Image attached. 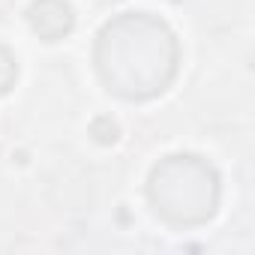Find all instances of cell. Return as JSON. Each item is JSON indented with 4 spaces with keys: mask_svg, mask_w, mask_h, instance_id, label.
<instances>
[{
    "mask_svg": "<svg viewBox=\"0 0 255 255\" xmlns=\"http://www.w3.org/2000/svg\"><path fill=\"white\" fill-rule=\"evenodd\" d=\"M96 69L123 99L159 96L177 69L174 33L153 15L129 12L108 21L96 42Z\"/></svg>",
    "mask_w": 255,
    "mask_h": 255,
    "instance_id": "1",
    "label": "cell"
},
{
    "mask_svg": "<svg viewBox=\"0 0 255 255\" xmlns=\"http://www.w3.org/2000/svg\"><path fill=\"white\" fill-rule=\"evenodd\" d=\"M30 27L45 39V42H57L60 36H66L72 30V9L63 0H36L27 12Z\"/></svg>",
    "mask_w": 255,
    "mask_h": 255,
    "instance_id": "3",
    "label": "cell"
},
{
    "mask_svg": "<svg viewBox=\"0 0 255 255\" xmlns=\"http://www.w3.org/2000/svg\"><path fill=\"white\" fill-rule=\"evenodd\" d=\"M153 210L171 225L207 222L216 210L219 180L216 171L198 156H165L147 183Z\"/></svg>",
    "mask_w": 255,
    "mask_h": 255,
    "instance_id": "2",
    "label": "cell"
},
{
    "mask_svg": "<svg viewBox=\"0 0 255 255\" xmlns=\"http://www.w3.org/2000/svg\"><path fill=\"white\" fill-rule=\"evenodd\" d=\"M15 78H18V63H15V57L9 54V48L0 45V96H3V93L15 84Z\"/></svg>",
    "mask_w": 255,
    "mask_h": 255,
    "instance_id": "4",
    "label": "cell"
}]
</instances>
